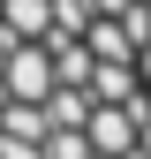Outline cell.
Wrapping results in <instances>:
<instances>
[{"instance_id": "cell-1", "label": "cell", "mask_w": 151, "mask_h": 159, "mask_svg": "<svg viewBox=\"0 0 151 159\" xmlns=\"http://www.w3.org/2000/svg\"><path fill=\"white\" fill-rule=\"evenodd\" d=\"M0 159H151V0H0Z\"/></svg>"}]
</instances>
